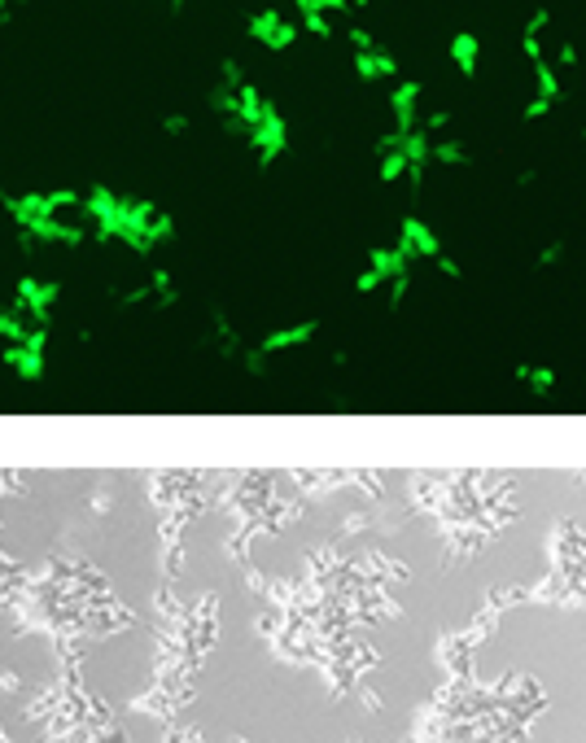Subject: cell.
Listing matches in <instances>:
<instances>
[{"mask_svg": "<svg viewBox=\"0 0 586 743\" xmlns=\"http://www.w3.org/2000/svg\"><path fill=\"white\" fill-rule=\"evenodd\" d=\"M298 18H284L281 9H263V14H254L250 18V36L263 44V48H289V44L298 40Z\"/></svg>", "mask_w": 586, "mask_h": 743, "instance_id": "3957f363", "label": "cell"}, {"mask_svg": "<svg viewBox=\"0 0 586 743\" xmlns=\"http://www.w3.org/2000/svg\"><path fill=\"white\" fill-rule=\"evenodd\" d=\"M399 254L407 262H421V259H442V241H438V232L421 219H403L399 228Z\"/></svg>", "mask_w": 586, "mask_h": 743, "instance_id": "277c9868", "label": "cell"}, {"mask_svg": "<svg viewBox=\"0 0 586 743\" xmlns=\"http://www.w3.org/2000/svg\"><path fill=\"white\" fill-rule=\"evenodd\" d=\"M521 381L534 385V389H551V385H556V377H551L547 367H521Z\"/></svg>", "mask_w": 586, "mask_h": 743, "instance_id": "52a82bcc", "label": "cell"}, {"mask_svg": "<svg viewBox=\"0 0 586 743\" xmlns=\"http://www.w3.org/2000/svg\"><path fill=\"white\" fill-rule=\"evenodd\" d=\"M315 333V324H303V328H281V333H272L263 342V350H284V345H298V342H306Z\"/></svg>", "mask_w": 586, "mask_h": 743, "instance_id": "8992f818", "label": "cell"}, {"mask_svg": "<svg viewBox=\"0 0 586 743\" xmlns=\"http://www.w3.org/2000/svg\"><path fill=\"white\" fill-rule=\"evenodd\" d=\"M407 267H411V262L399 254V245H394V249H377V254L368 259V271L359 276V289H364V293H372V289H381V284L389 281V284H394V298H399V293H403V284H407Z\"/></svg>", "mask_w": 586, "mask_h": 743, "instance_id": "7a4b0ae2", "label": "cell"}, {"mask_svg": "<svg viewBox=\"0 0 586 743\" xmlns=\"http://www.w3.org/2000/svg\"><path fill=\"white\" fill-rule=\"evenodd\" d=\"M88 206H92L97 223H101L110 237H123V241H132V245H154V241H162V237H166V228H171V223L162 219L149 201L97 193Z\"/></svg>", "mask_w": 586, "mask_h": 743, "instance_id": "6da1fadb", "label": "cell"}, {"mask_svg": "<svg viewBox=\"0 0 586 743\" xmlns=\"http://www.w3.org/2000/svg\"><path fill=\"white\" fill-rule=\"evenodd\" d=\"M477 53H482V40L468 36V31H460V36L451 40V61H455L460 75H477Z\"/></svg>", "mask_w": 586, "mask_h": 743, "instance_id": "5b68a950", "label": "cell"}]
</instances>
